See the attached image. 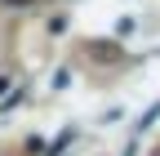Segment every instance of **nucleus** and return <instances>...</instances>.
Instances as JSON below:
<instances>
[{
    "label": "nucleus",
    "mask_w": 160,
    "mask_h": 156,
    "mask_svg": "<svg viewBox=\"0 0 160 156\" xmlns=\"http://www.w3.org/2000/svg\"><path fill=\"white\" fill-rule=\"evenodd\" d=\"M9 5H31V0H9Z\"/></svg>",
    "instance_id": "1"
},
{
    "label": "nucleus",
    "mask_w": 160,
    "mask_h": 156,
    "mask_svg": "<svg viewBox=\"0 0 160 156\" xmlns=\"http://www.w3.org/2000/svg\"><path fill=\"white\" fill-rule=\"evenodd\" d=\"M151 156H160V147H156V152H151Z\"/></svg>",
    "instance_id": "2"
}]
</instances>
